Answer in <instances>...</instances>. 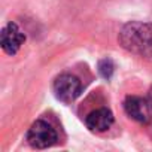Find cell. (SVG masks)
Instances as JSON below:
<instances>
[{"label": "cell", "instance_id": "cell-1", "mask_svg": "<svg viewBox=\"0 0 152 152\" xmlns=\"http://www.w3.org/2000/svg\"><path fill=\"white\" fill-rule=\"evenodd\" d=\"M118 39L121 46L128 52L152 58V23H127L121 28Z\"/></svg>", "mask_w": 152, "mask_h": 152}, {"label": "cell", "instance_id": "cell-8", "mask_svg": "<svg viewBox=\"0 0 152 152\" xmlns=\"http://www.w3.org/2000/svg\"><path fill=\"white\" fill-rule=\"evenodd\" d=\"M148 100H149V103H151V106H152V87H151V90H149V93H148V97H146Z\"/></svg>", "mask_w": 152, "mask_h": 152}, {"label": "cell", "instance_id": "cell-5", "mask_svg": "<svg viewBox=\"0 0 152 152\" xmlns=\"http://www.w3.org/2000/svg\"><path fill=\"white\" fill-rule=\"evenodd\" d=\"M26 40V34L21 31V28L15 23H8L2 33H0V45H2L3 51L9 55H14L20 51L21 45Z\"/></svg>", "mask_w": 152, "mask_h": 152}, {"label": "cell", "instance_id": "cell-2", "mask_svg": "<svg viewBox=\"0 0 152 152\" xmlns=\"http://www.w3.org/2000/svg\"><path fill=\"white\" fill-rule=\"evenodd\" d=\"M52 88H54L55 97L60 102L72 103V102H75L81 96L82 84H81V81L76 78V76L64 73V75H60L58 78L54 81V87Z\"/></svg>", "mask_w": 152, "mask_h": 152}, {"label": "cell", "instance_id": "cell-4", "mask_svg": "<svg viewBox=\"0 0 152 152\" xmlns=\"http://www.w3.org/2000/svg\"><path fill=\"white\" fill-rule=\"evenodd\" d=\"M125 113L142 124H149L152 121V106L148 99H142L137 96H128L124 102Z\"/></svg>", "mask_w": 152, "mask_h": 152}, {"label": "cell", "instance_id": "cell-6", "mask_svg": "<svg viewBox=\"0 0 152 152\" xmlns=\"http://www.w3.org/2000/svg\"><path fill=\"white\" fill-rule=\"evenodd\" d=\"M112 124H113V113L106 107L93 110L85 118L87 128L94 131V133H103V131L109 130L112 127Z\"/></svg>", "mask_w": 152, "mask_h": 152}, {"label": "cell", "instance_id": "cell-7", "mask_svg": "<svg viewBox=\"0 0 152 152\" xmlns=\"http://www.w3.org/2000/svg\"><path fill=\"white\" fill-rule=\"evenodd\" d=\"M113 72H115V64L110 58H103L99 61V73L102 75V78L109 81L112 78Z\"/></svg>", "mask_w": 152, "mask_h": 152}, {"label": "cell", "instance_id": "cell-9", "mask_svg": "<svg viewBox=\"0 0 152 152\" xmlns=\"http://www.w3.org/2000/svg\"><path fill=\"white\" fill-rule=\"evenodd\" d=\"M149 134H151V137H152V121L149 122Z\"/></svg>", "mask_w": 152, "mask_h": 152}, {"label": "cell", "instance_id": "cell-3", "mask_svg": "<svg viewBox=\"0 0 152 152\" xmlns=\"http://www.w3.org/2000/svg\"><path fill=\"white\" fill-rule=\"evenodd\" d=\"M57 131L52 128L51 124L39 119L36 121L30 130H28V134H27V140L28 143L36 148V149H46V148H51L52 145L57 143Z\"/></svg>", "mask_w": 152, "mask_h": 152}]
</instances>
